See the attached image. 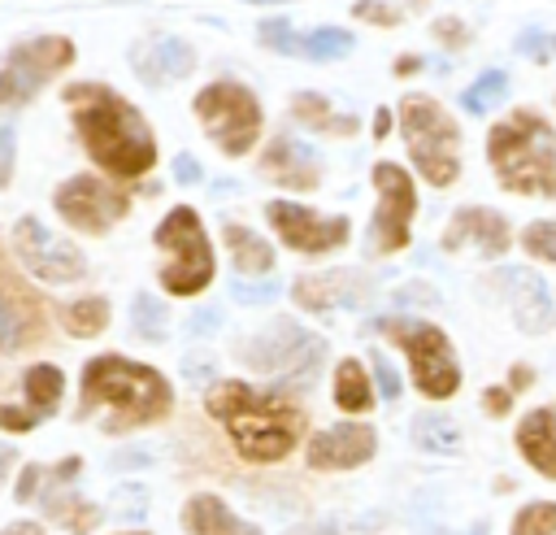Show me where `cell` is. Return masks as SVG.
Returning a JSON list of instances; mask_svg holds the SVG:
<instances>
[{"label": "cell", "mask_w": 556, "mask_h": 535, "mask_svg": "<svg viewBox=\"0 0 556 535\" xmlns=\"http://www.w3.org/2000/svg\"><path fill=\"white\" fill-rule=\"evenodd\" d=\"M517 448L526 452V461H530L539 474L556 478V405H543V409H534V413L521 418V426H517Z\"/></svg>", "instance_id": "cell-23"}, {"label": "cell", "mask_w": 556, "mask_h": 535, "mask_svg": "<svg viewBox=\"0 0 556 535\" xmlns=\"http://www.w3.org/2000/svg\"><path fill=\"white\" fill-rule=\"evenodd\" d=\"M504 96H508V74H504V70H486V74L473 78V87H465L460 104H465L469 113H486V109H495Z\"/></svg>", "instance_id": "cell-30"}, {"label": "cell", "mask_w": 556, "mask_h": 535, "mask_svg": "<svg viewBox=\"0 0 556 535\" xmlns=\"http://www.w3.org/2000/svg\"><path fill=\"white\" fill-rule=\"evenodd\" d=\"M230 296L235 300H243V304H265V300H274L278 296V283H248V278H239L235 287H230Z\"/></svg>", "instance_id": "cell-37"}, {"label": "cell", "mask_w": 556, "mask_h": 535, "mask_svg": "<svg viewBox=\"0 0 556 535\" xmlns=\"http://www.w3.org/2000/svg\"><path fill=\"white\" fill-rule=\"evenodd\" d=\"M195 113L204 122V130L217 139V148L226 157H243L256 135H261V104L248 87L239 83H213L195 96Z\"/></svg>", "instance_id": "cell-9"}, {"label": "cell", "mask_w": 556, "mask_h": 535, "mask_svg": "<svg viewBox=\"0 0 556 535\" xmlns=\"http://www.w3.org/2000/svg\"><path fill=\"white\" fill-rule=\"evenodd\" d=\"M439 39H452V43H460V39H465V30H460L456 22H439Z\"/></svg>", "instance_id": "cell-46"}, {"label": "cell", "mask_w": 556, "mask_h": 535, "mask_svg": "<svg viewBox=\"0 0 556 535\" xmlns=\"http://www.w3.org/2000/svg\"><path fill=\"white\" fill-rule=\"evenodd\" d=\"M378 331H382L391 344H400V348L408 352L413 378H417V387H421L426 396L443 400V396H452V391L460 387L456 352H452V344H447V335H443L439 326L417 322V318H382Z\"/></svg>", "instance_id": "cell-7"}, {"label": "cell", "mask_w": 556, "mask_h": 535, "mask_svg": "<svg viewBox=\"0 0 556 535\" xmlns=\"http://www.w3.org/2000/svg\"><path fill=\"white\" fill-rule=\"evenodd\" d=\"M400 126H404V139H408V152H413L417 170H421L434 187H447V183L460 174V161H456L460 130H456V122H452L430 96H404V104H400Z\"/></svg>", "instance_id": "cell-6"}, {"label": "cell", "mask_w": 556, "mask_h": 535, "mask_svg": "<svg viewBox=\"0 0 556 535\" xmlns=\"http://www.w3.org/2000/svg\"><path fill=\"white\" fill-rule=\"evenodd\" d=\"M0 535H48L39 522H13V526H4Z\"/></svg>", "instance_id": "cell-45"}, {"label": "cell", "mask_w": 556, "mask_h": 535, "mask_svg": "<svg viewBox=\"0 0 556 535\" xmlns=\"http://www.w3.org/2000/svg\"><path fill=\"white\" fill-rule=\"evenodd\" d=\"M248 4H282V0H248Z\"/></svg>", "instance_id": "cell-51"}, {"label": "cell", "mask_w": 556, "mask_h": 535, "mask_svg": "<svg viewBox=\"0 0 556 535\" xmlns=\"http://www.w3.org/2000/svg\"><path fill=\"white\" fill-rule=\"evenodd\" d=\"M13 252L43 283H74L87 270L83 252L74 244L56 239L39 217H17V226H13Z\"/></svg>", "instance_id": "cell-12"}, {"label": "cell", "mask_w": 556, "mask_h": 535, "mask_svg": "<svg viewBox=\"0 0 556 535\" xmlns=\"http://www.w3.org/2000/svg\"><path fill=\"white\" fill-rule=\"evenodd\" d=\"M43 331H48L43 300L0 257V352H26L43 339Z\"/></svg>", "instance_id": "cell-15"}, {"label": "cell", "mask_w": 556, "mask_h": 535, "mask_svg": "<svg viewBox=\"0 0 556 535\" xmlns=\"http://www.w3.org/2000/svg\"><path fill=\"white\" fill-rule=\"evenodd\" d=\"M126 209H130V200L117 187H109V183H100L91 174H74V178H65L56 187V213L70 226L91 231V235L109 231L117 217H126Z\"/></svg>", "instance_id": "cell-14"}, {"label": "cell", "mask_w": 556, "mask_h": 535, "mask_svg": "<svg viewBox=\"0 0 556 535\" xmlns=\"http://www.w3.org/2000/svg\"><path fill=\"white\" fill-rule=\"evenodd\" d=\"M530 378H534V374H530L526 365H513V387H530Z\"/></svg>", "instance_id": "cell-50"}, {"label": "cell", "mask_w": 556, "mask_h": 535, "mask_svg": "<svg viewBox=\"0 0 556 535\" xmlns=\"http://www.w3.org/2000/svg\"><path fill=\"white\" fill-rule=\"evenodd\" d=\"M74 61V43L65 35H39L9 52L0 65V104H26L52 74H61Z\"/></svg>", "instance_id": "cell-11"}, {"label": "cell", "mask_w": 556, "mask_h": 535, "mask_svg": "<svg viewBox=\"0 0 556 535\" xmlns=\"http://www.w3.org/2000/svg\"><path fill=\"white\" fill-rule=\"evenodd\" d=\"M369 457H374V431L361 426V422L330 426V431L313 435V444H308V465L313 470H352Z\"/></svg>", "instance_id": "cell-18"}, {"label": "cell", "mask_w": 556, "mask_h": 535, "mask_svg": "<svg viewBox=\"0 0 556 535\" xmlns=\"http://www.w3.org/2000/svg\"><path fill=\"white\" fill-rule=\"evenodd\" d=\"M174 405L169 383L139 361L126 357H91L83 365V405L78 418L104 413V431H135L165 418Z\"/></svg>", "instance_id": "cell-2"}, {"label": "cell", "mask_w": 556, "mask_h": 535, "mask_svg": "<svg viewBox=\"0 0 556 535\" xmlns=\"http://www.w3.org/2000/svg\"><path fill=\"white\" fill-rule=\"evenodd\" d=\"M443 248L456 252V248H478L486 257H500L508 248V222L491 209H460L447 231H443Z\"/></svg>", "instance_id": "cell-20"}, {"label": "cell", "mask_w": 556, "mask_h": 535, "mask_svg": "<svg viewBox=\"0 0 556 535\" xmlns=\"http://www.w3.org/2000/svg\"><path fill=\"white\" fill-rule=\"evenodd\" d=\"M261 43L265 48H278V52H300V35L291 30V22L287 17H269V22H261Z\"/></svg>", "instance_id": "cell-36"}, {"label": "cell", "mask_w": 556, "mask_h": 535, "mask_svg": "<svg viewBox=\"0 0 556 535\" xmlns=\"http://www.w3.org/2000/svg\"><path fill=\"white\" fill-rule=\"evenodd\" d=\"M521 244H526L530 257H539V261H556V222H534V226H526Z\"/></svg>", "instance_id": "cell-35"}, {"label": "cell", "mask_w": 556, "mask_h": 535, "mask_svg": "<svg viewBox=\"0 0 556 535\" xmlns=\"http://www.w3.org/2000/svg\"><path fill=\"white\" fill-rule=\"evenodd\" d=\"M265 217L274 222L282 244H291L295 252H330L348 244V217H317L313 209L291 204V200H269Z\"/></svg>", "instance_id": "cell-16"}, {"label": "cell", "mask_w": 556, "mask_h": 535, "mask_svg": "<svg viewBox=\"0 0 556 535\" xmlns=\"http://www.w3.org/2000/svg\"><path fill=\"white\" fill-rule=\"evenodd\" d=\"M78 470H83V461H78V457H65L56 470H48L52 487L30 496V500H39V505H43V509H48V513H52V518H56V522L70 531V535H87V531L100 522V509H96V505H87L78 492H70V487H65V483H70Z\"/></svg>", "instance_id": "cell-17"}, {"label": "cell", "mask_w": 556, "mask_h": 535, "mask_svg": "<svg viewBox=\"0 0 556 535\" xmlns=\"http://www.w3.org/2000/svg\"><path fill=\"white\" fill-rule=\"evenodd\" d=\"M130 322H135V335H143V339H161V335H165V304H161L156 296L139 291L135 304H130Z\"/></svg>", "instance_id": "cell-33"}, {"label": "cell", "mask_w": 556, "mask_h": 535, "mask_svg": "<svg viewBox=\"0 0 556 535\" xmlns=\"http://www.w3.org/2000/svg\"><path fill=\"white\" fill-rule=\"evenodd\" d=\"M365 296V278H356V274H343V270H334V274H304L300 283H295V300L304 304V309H334V304H356Z\"/></svg>", "instance_id": "cell-25"}, {"label": "cell", "mask_w": 556, "mask_h": 535, "mask_svg": "<svg viewBox=\"0 0 556 535\" xmlns=\"http://www.w3.org/2000/svg\"><path fill=\"white\" fill-rule=\"evenodd\" d=\"M513 535H556V505L552 500H534L517 513Z\"/></svg>", "instance_id": "cell-34"}, {"label": "cell", "mask_w": 556, "mask_h": 535, "mask_svg": "<svg viewBox=\"0 0 556 535\" xmlns=\"http://www.w3.org/2000/svg\"><path fill=\"white\" fill-rule=\"evenodd\" d=\"M187 374H191V378H204V374H213V361H191V357H187Z\"/></svg>", "instance_id": "cell-49"}, {"label": "cell", "mask_w": 556, "mask_h": 535, "mask_svg": "<svg viewBox=\"0 0 556 535\" xmlns=\"http://www.w3.org/2000/svg\"><path fill=\"white\" fill-rule=\"evenodd\" d=\"M482 405H486L491 413H508V391H504V387H491V391L482 396Z\"/></svg>", "instance_id": "cell-44"}, {"label": "cell", "mask_w": 556, "mask_h": 535, "mask_svg": "<svg viewBox=\"0 0 556 535\" xmlns=\"http://www.w3.org/2000/svg\"><path fill=\"white\" fill-rule=\"evenodd\" d=\"M65 374L56 365H26L22 374H0V431H35L56 413Z\"/></svg>", "instance_id": "cell-10"}, {"label": "cell", "mask_w": 556, "mask_h": 535, "mask_svg": "<svg viewBox=\"0 0 556 535\" xmlns=\"http://www.w3.org/2000/svg\"><path fill=\"white\" fill-rule=\"evenodd\" d=\"M13 461H17V452H13L9 444H0V483H4V474L13 470Z\"/></svg>", "instance_id": "cell-47"}, {"label": "cell", "mask_w": 556, "mask_h": 535, "mask_svg": "<svg viewBox=\"0 0 556 535\" xmlns=\"http://www.w3.org/2000/svg\"><path fill=\"white\" fill-rule=\"evenodd\" d=\"M343 52H352V35H348V30H334V26H321V30H313V35L300 39V52H295V57L334 61V57H343Z\"/></svg>", "instance_id": "cell-31"}, {"label": "cell", "mask_w": 556, "mask_h": 535, "mask_svg": "<svg viewBox=\"0 0 556 535\" xmlns=\"http://www.w3.org/2000/svg\"><path fill=\"white\" fill-rule=\"evenodd\" d=\"M226 244H230V257H235V270L239 274H265L269 265H274V248L261 239V235H252L248 226H239V222H226Z\"/></svg>", "instance_id": "cell-26"}, {"label": "cell", "mask_w": 556, "mask_h": 535, "mask_svg": "<svg viewBox=\"0 0 556 535\" xmlns=\"http://www.w3.org/2000/svg\"><path fill=\"white\" fill-rule=\"evenodd\" d=\"M65 104L74 109V126L83 148L117 178H139L156 161V139L143 122V113L109 91L104 83H74L65 87Z\"/></svg>", "instance_id": "cell-1"}, {"label": "cell", "mask_w": 556, "mask_h": 535, "mask_svg": "<svg viewBox=\"0 0 556 535\" xmlns=\"http://www.w3.org/2000/svg\"><path fill=\"white\" fill-rule=\"evenodd\" d=\"M374 187H378L374 248L378 252H395V248L408 244V226H413V213H417V191H413V178L391 161L374 165Z\"/></svg>", "instance_id": "cell-13"}, {"label": "cell", "mask_w": 556, "mask_h": 535, "mask_svg": "<svg viewBox=\"0 0 556 535\" xmlns=\"http://www.w3.org/2000/svg\"><path fill=\"white\" fill-rule=\"evenodd\" d=\"M321 339L304 335L291 318H278L269 322L261 335H252L248 344H239V357L252 365V370H265V374H282L287 387H308V378L317 374V361H321Z\"/></svg>", "instance_id": "cell-8"}, {"label": "cell", "mask_w": 556, "mask_h": 535, "mask_svg": "<svg viewBox=\"0 0 556 535\" xmlns=\"http://www.w3.org/2000/svg\"><path fill=\"white\" fill-rule=\"evenodd\" d=\"M61 326H65L70 335H78V339L100 335V331L109 326V300H104V296H83V300L65 304V309H61Z\"/></svg>", "instance_id": "cell-29"}, {"label": "cell", "mask_w": 556, "mask_h": 535, "mask_svg": "<svg viewBox=\"0 0 556 535\" xmlns=\"http://www.w3.org/2000/svg\"><path fill=\"white\" fill-rule=\"evenodd\" d=\"M156 248L165 252V265H161V283L165 291L174 296H195L208 287L213 278V248H208V235L195 217V209L178 204L161 217L156 226Z\"/></svg>", "instance_id": "cell-5"}, {"label": "cell", "mask_w": 556, "mask_h": 535, "mask_svg": "<svg viewBox=\"0 0 556 535\" xmlns=\"http://www.w3.org/2000/svg\"><path fill=\"white\" fill-rule=\"evenodd\" d=\"M204 409L226 426L235 452L248 461H282L304 435V413L295 405L248 383H217L204 396Z\"/></svg>", "instance_id": "cell-3"}, {"label": "cell", "mask_w": 556, "mask_h": 535, "mask_svg": "<svg viewBox=\"0 0 556 535\" xmlns=\"http://www.w3.org/2000/svg\"><path fill=\"white\" fill-rule=\"evenodd\" d=\"M217 326V309H200L195 318H191V335H204V331H213Z\"/></svg>", "instance_id": "cell-43"}, {"label": "cell", "mask_w": 556, "mask_h": 535, "mask_svg": "<svg viewBox=\"0 0 556 535\" xmlns=\"http://www.w3.org/2000/svg\"><path fill=\"white\" fill-rule=\"evenodd\" d=\"M374 378H378V387H382V400H395V396H400V378H395V370H391L387 357H374Z\"/></svg>", "instance_id": "cell-39"}, {"label": "cell", "mask_w": 556, "mask_h": 535, "mask_svg": "<svg viewBox=\"0 0 556 535\" xmlns=\"http://www.w3.org/2000/svg\"><path fill=\"white\" fill-rule=\"evenodd\" d=\"M413 439H417L426 452H452V448L460 444L456 426H452L447 418H439V413H421V418L413 422Z\"/></svg>", "instance_id": "cell-32"}, {"label": "cell", "mask_w": 556, "mask_h": 535, "mask_svg": "<svg viewBox=\"0 0 556 535\" xmlns=\"http://www.w3.org/2000/svg\"><path fill=\"white\" fill-rule=\"evenodd\" d=\"M334 405L343 413H365L374 405V391H369V378H365L361 361H343L334 370Z\"/></svg>", "instance_id": "cell-28"}, {"label": "cell", "mask_w": 556, "mask_h": 535, "mask_svg": "<svg viewBox=\"0 0 556 535\" xmlns=\"http://www.w3.org/2000/svg\"><path fill=\"white\" fill-rule=\"evenodd\" d=\"M130 65H135V74H139L148 87H165V83L187 78V74L195 70V52H191V43H182V39H174V35H161V39L139 43V48L130 52Z\"/></svg>", "instance_id": "cell-19"}, {"label": "cell", "mask_w": 556, "mask_h": 535, "mask_svg": "<svg viewBox=\"0 0 556 535\" xmlns=\"http://www.w3.org/2000/svg\"><path fill=\"white\" fill-rule=\"evenodd\" d=\"M182 526H187V535H261L252 522H243L239 513H230L208 492H200V496H191L182 505Z\"/></svg>", "instance_id": "cell-24"}, {"label": "cell", "mask_w": 556, "mask_h": 535, "mask_svg": "<svg viewBox=\"0 0 556 535\" xmlns=\"http://www.w3.org/2000/svg\"><path fill=\"white\" fill-rule=\"evenodd\" d=\"M174 178H178V183H195V178H200L195 157H187V152H182V157H174Z\"/></svg>", "instance_id": "cell-41"}, {"label": "cell", "mask_w": 556, "mask_h": 535, "mask_svg": "<svg viewBox=\"0 0 556 535\" xmlns=\"http://www.w3.org/2000/svg\"><path fill=\"white\" fill-rule=\"evenodd\" d=\"M495 287L508 296L521 331H543L552 322V300L534 270H504V274H495Z\"/></svg>", "instance_id": "cell-22"}, {"label": "cell", "mask_w": 556, "mask_h": 535, "mask_svg": "<svg viewBox=\"0 0 556 535\" xmlns=\"http://www.w3.org/2000/svg\"><path fill=\"white\" fill-rule=\"evenodd\" d=\"M387 130H391V113H387V109H378V113H374V135L382 139Z\"/></svg>", "instance_id": "cell-48"}, {"label": "cell", "mask_w": 556, "mask_h": 535, "mask_svg": "<svg viewBox=\"0 0 556 535\" xmlns=\"http://www.w3.org/2000/svg\"><path fill=\"white\" fill-rule=\"evenodd\" d=\"M291 113H295V122H304V126H313V130H330V135H352L356 130V117L348 113H330V104L321 100V96H313V91H300L295 100H291Z\"/></svg>", "instance_id": "cell-27"}, {"label": "cell", "mask_w": 556, "mask_h": 535, "mask_svg": "<svg viewBox=\"0 0 556 535\" xmlns=\"http://www.w3.org/2000/svg\"><path fill=\"white\" fill-rule=\"evenodd\" d=\"M517 48H521L526 57H534V61H543V57H547V52H543V39H539L534 30H530V35H521V39H517Z\"/></svg>", "instance_id": "cell-42"}, {"label": "cell", "mask_w": 556, "mask_h": 535, "mask_svg": "<svg viewBox=\"0 0 556 535\" xmlns=\"http://www.w3.org/2000/svg\"><path fill=\"white\" fill-rule=\"evenodd\" d=\"M9 174H13V135L0 126V187L9 183Z\"/></svg>", "instance_id": "cell-40"}, {"label": "cell", "mask_w": 556, "mask_h": 535, "mask_svg": "<svg viewBox=\"0 0 556 535\" xmlns=\"http://www.w3.org/2000/svg\"><path fill=\"white\" fill-rule=\"evenodd\" d=\"M352 13L365 17V22H374V26H395V22H400V13H395L391 4H382V0H361Z\"/></svg>", "instance_id": "cell-38"}, {"label": "cell", "mask_w": 556, "mask_h": 535, "mask_svg": "<svg viewBox=\"0 0 556 535\" xmlns=\"http://www.w3.org/2000/svg\"><path fill=\"white\" fill-rule=\"evenodd\" d=\"M486 157L508 191L556 196V130L539 113H530V109L508 113L491 130Z\"/></svg>", "instance_id": "cell-4"}, {"label": "cell", "mask_w": 556, "mask_h": 535, "mask_svg": "<svg viewBox=\"0 0 556 535\" xmlns=\"http://www.w3.org/2000/svg\"><path fill=\"white\" fill-rule=\"evenodd\" d=\"M261 170H265V178L282 183V187H295V191H308V187H317V178H321V170H317V161H313V148H304V144L291 139V135H278V139L265 148Z\"/></svg>", "instance_id": "cell-21"}]
</instances>
